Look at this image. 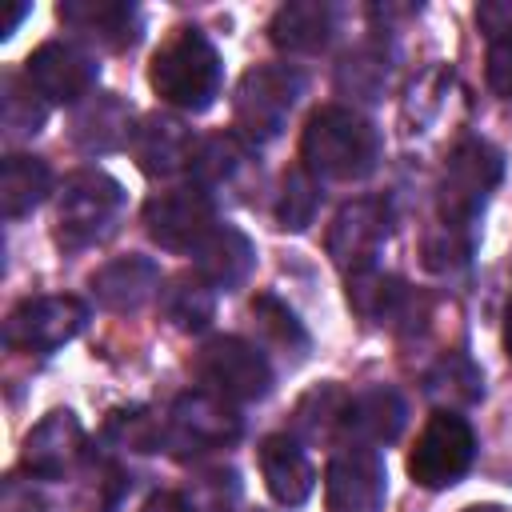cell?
<instances>
[{
  "instance_id": "11",
  "label": "cell",
  "mask_w": 512,
  "mask_h": 512,
  "mask_svg": "<svg viewBox=\"0 0 512 512\" xmlns=\"http://www.w3.org/2000/svg\"><path fill=\"white\" fill-rule=\"evenodd\" d=\"M388 236H392V204L380 196H360L336 212L328 228V256L336 268L352 276L376 268V256L388 244Z\"/></svg>"
},
{
  "instance_id": "33",
  "label": "cell",
  "mask_w": 512,
  "mask_h": 512,
  "mask_svg": "<svg viewBox=\"0 0 512 512\" xmlns=\"http://www.w3.org/2000/svg\"><path fill=\"white\" fill-rule=\"evenodd\" d=\"M384 80H388V64H384V56L372 52V48L348 56L344 68H340V84L352 88V92H360L364 100H376V92L384 88Z\"/></svg>"
},
{
  "instance_id": "15",
  "label": "cell",
  "mask_w": 512,
  "mask_h": 512,
  "mask_svg": "<svg viewBox=\"0 0 512 512\" xmlns=\"http://www.w3.org/2000/svg\"><path fill=\"white\" fill-rule=\"evenodd\" d=\"M84 428L76 420V412L56 408L48 412L24 440V468L40 480H60L68 476L80 460H84Z\"/></svg>"
},
{
  "instance_id": "3",
  "label": "cell",
  "mask_w": 512,
  "mask_h": 512,
  "mask_svg": "<svg viewBox=\"0 0 512 512\" xmlns=\"http://www.w3.org/2000/svg\"><path fill=\"white\" fill-rule=\"evenodd\" d=\"M304 92V76L288 64H256L240 76L232 96V124L236 136L252 144H268L284 132L296 100Z\"/></svg>"
},
{
  "instance_id": "37",
  "label": "cell",
  "mask_w": 512,
  "mask_h": 512,
  "mask_svg": "<svg viewBox=\"0 0 512 512\" xmlns=\"http://www.w3.org/2000/svg\"><path fill=\"white\" fill-rule=\"evenodd\" d=\"M24 12H28V4H12V8H8V20H4V28H0V36H12V28L20 24Z\"/></svg>"
},
{
  "instance_id": "18",
  "label": "cell",
  "mask_w": 512,
  "mask_h": 512,
  "mask_svg": "<svg viewBox=\"0 0 512 512\" xmlns=\"http://www.w3.org/2000/svg\"><path fill=\"white\" fill-rule=\"evenodd\" d=\"M404 420H408V408H404L400 392L376 384V388H364V392L348 396L344 436H352V444L380 448V444H392L404 432Z\"/></svg>"
},
{
  "instance_id": "32",
  "label": "cell",
  "mask_w": 512,
  "mask_h": 512,
  "mask_svg": "<svg viewBox=\"0 0 512 512\" xmlns=\"http://www.w3.org/2000/svg\"><path fill=\"white\" fill-rule=\"evenodd\" d=\"M428 392L448 400V404H472L480 400V372L464 360V356H448L432 376H428Z\"/></svg>"
},
{
  "instance_id": "12",
  "label": "cell",
  "mask_w": 512,
  "mask_h": 512,
  "mask_svg": "<svg viewBox=\"0 0 512 512\" xmlns=\"http://www.w3.org/2000/svg\"><path fill=\"white\" fill-rule=\"evenodd\" d=\"M328 512H380L388 500V472L376 448L344 444L324 472Z\"/></svg>"
},
{
  "instance_id": "22",
  "label": "cell",
  "mask_w": 512,
  "mask_h": 512,
  "mask_svg": "<svg viewBox=\"0 0 512 512\" xmlns=\"http://www.w3.org/2000/svg\"><path fill=\"white\" fill-rule=\"evenodd\" d=\"M128 108L120 96H88L72 116V140L84 152H112L128 144Z\"/></svg>"
},
{
  "instance_id": "10",
  "label": "cell",
  "mask_w": 512,
  "mask_h": 512,
  "mask_svg": "<svg viewBox=\"0 0 512 512\" xmlns=\"http://www.w3.org/2000/svg\"><path fill=\"white\" fill-rule=\"evenodd\" d=\"M88 324V304L76 296H36L8 312L4 344L16 352H56Z\"/></svg>"
},
{
  "instance_id": "16",
  "label": "cell",
  "mask_w": 512,
  "mask_h": 512,
  "mask_svg": "<svg viewBox=\"0 0 512 512\" xmlns=\"http://www.w3.org/2000/svg\"><path fill=\"white\" fill-rule=\"evenodd\" d=\"M56 16L100 48H128L140 36V8L128 0H64Z\"/></svg>"
},
{
  "instance_id": "8",
  "label": "cell",
  "mask_w": 512,
  "mask_h": 512,
  "mask_svg": "<svg viewBox=\"0 0 512 512\" xmlns=\"http://www.w3.org/2000/svg\"><path fill=\"white\" fill-rule=\"evenodd\" d=\"M196 376L208 392L224 396V400H264L272 388V364L268 356L240 340V336H212L200 352H196Z\"/></svg>"
},
{
  "instance_id": "20",
  "label": "cell",
  "mask_w": 512,
  "mask_h": 512,
  "mask_svg": "<svg viewBox=\"0 0 512 512\" xmlns=\"http://www.w3.org/2000/svg\"><path fill=\"white\" fill-rule=\"evenodd\" d=\"M256 268V248L252 240L232 228V224H216L208 232V240L196 248V272L216 288V292H232L240 288Z\"/></svg>"
},
{
  "instance_id": "26",
  "label": "cell",
  "mask_w": 512,
  "mask_h": 512,
  "mask_svg": "<svg viewBox=\"0 0 512 512\" xmlns=\"http://www.w3.org/2000/svg\"><path fill=\"white\" fill-rule=\"evenodd\" d=\"M348 304L356 316L384 324V320L400 316V308L408 304V288H404V280H396L380 268H364V272L348 276Z\"/></svg>"
},
{
  "instance_id": "36",
  "label": "cell",
  "mask_w": 512,
  "mask_h": 512,
  "mask_svg": "<svg viewBox=\"0 0 512 512\" xmlns=\"http://www.w3.org/2000/svg\"><path fill=\"white\" fill-rule=\"evenodd\" d=\"M140 512H192V508H188V500L180 492H152L140 504Z\"/></svg>"
},
{
  "instance_id": "39",
  "label": "cell",
  "mask_w": 512,
  "mask_h": 512,
  "mask_svg": "<svg viewBox=\"0 0 512 512\" xmlns=\"http://www.w3.org/2000/svg\"><path fill=\"white\" fill-rule=\"evenodd\" d=\"M464 512H508V508H500V504H472V508H464Z\"/></svg>"
},
{
  "instance_id": "31",
  "label": "cell",
  "mask_w": 512,
  "mask_h": 512,
  "mask_svg": "<svg viewBox=\"0 0 512 512\" xmlns=\"http://www.w3.org/2000/svg\"><path fill=\"white\" fill-rule=\"evenodd\" d=\"M108 436L120 448H136V452H156L164 448V420H152L144 408H120L108 420Z\"/></svg>"
},
{
  "instance_id": "34",
  "label": "cell",
  "mask_w": 512,
  "mask_h": 512,
  "mask_svg": "<svg viewBox=\"0 0 512 512\" xmlns=\"http://www.w3.org/2000/svg\"><path fill=\"white\" fill-rule=\"evenodd\" d=\"M484 76H488V88H492L500 100H512V24L488 36Z\"/></svg>"
},
{
  "instance_id": "1",
  "label": "cell",
  "mask_w": 512,
  "mask_h": 512,
  "mask_svg": "<svg viewBox=\"0 0 512 512\" xmlns=\"http://www.w3.org/2000/svg\"><path fill=\"white\" fill-rule=\"evenodd\" d=\"M380 160V132L352 108H316L300 136V164L316 180H364Z\"/></svg>"
},
{
  "instance_id": "19",
  "label": "cell",
  "mask_w": 512,
  "mask_h": 512,
  "mask_svg": "<svg viewBox=\"0 0 512 512\" xmlns=\"http://www.w3.org/2000/svg\"><path fill=\"white\" fill-rule=\"evenodd\" d=\"M92 296L108 312H136L160 296V268L148 256H120L92 272Z\"/></svg>"
},
{
  "instance_id": "17",
  "label": "cell",
  "mask_w": 512,
  "mask_h": 512,
  "mask_svg": "<svg viewBox=\"0 0 512 512\" xmlns=\"http://www.w3.org/2000/svg\"><path fill=\"white\" fill-rule=\"evenodd\" d=\"M260 472H264V484H268L272 500L284 504V508L304 504L316 488L312 460H308L304 444L288 432H272V436L260 440Z\"/></svg>"
},
{
  "instance_id": "29",
  "label": "cell",
  "mask_w": 512,
  "mask_h": 512,
  "mask_svg": "<svg viewBox=\"0 0 512 512\" xmlns=\"http://www.w3.org/2000/svg\"><path fill=\"white\" fill-rule=\"evenodd\" d=\"M252 316H256V328L264 332V340L276 344L284 356H288V352H292V356H304V352H308V332H304V324H300L296 312H292L284 300H276L272 292H260V296L252 300Z\"/></svg>"
},
{
  "instance_id": "23",
  "label": "cell",
  "mask_w": 512,
  "mask_h": 512,
  "mask_svg": "<svg viewBox=\"0 0 512 512\" xmlns=\"http://www.w3.org/2000/svg\"><path fill=\"white\" fill-rule=\"evenodd\" d=\"M52 192V172L40 156H24L12 152L0 164V208L8 220L28 216L36 204H44V196Z\"/></svg>"
},
{
  "instance_id": "30",
  "label": "cell",
  "mask_w": 512,
  "mask_h": 512,
  "mask_svg": "<svg viewBox=\"0 0 512 512\" xmlns=\"http://www.w3.org/2000/svg\"><path fill=\"white\" fill-rule=\"evenodd\" d=\"M316 208H320V180L300 164L284 176V188L276 200V220L284 232H304L312 224Z\"/></svg>"
},
{
  "instance_id": "28",
  "label": "cell",
  "mask_w": 512,
  "mask_h": 512,
  "mask_svg": "<svg viewBox=\"0 0 512 512\" xmlns=\"http://www.w3.org/2000/svg\"><path fill=\"white\" fill-rule=\"evenodd\" d=\"M0 120H4V128H8V136H36L40 128H44V116H48V100L28 84L24 88V80L16 76V72H4V84H0Z\"/></svg>"
},
{
  "instance_id": "2",
  "label": "cell",
  "mask_w": 512,
  "mask_h": 512,
  "mask_svg": "<svg viewBox=\"0 0 512 512\" xmlns=\"http://www.w3.org/2000/svg\"><path fill=\"white\" fill-rule=\"evenodd\" d=\"M148 80L156 96L184 112H204L220 92V52L200 28H180L152 56Z\"/></svg>"
},
{
  "instance_id": "40",
  "label": "cell",
  "mask_w": 512,
  "mask_h": 512,
  "mask_svg": "<svg viewBox=\"0 0 512 512\" xmlns=\"http://www.w3.org/2000/svg\"><path fill=\"white\" fill-rule=\"evenodd\" d=\"M256 512H268V508H256Z\"/></svg>"
},
{
  "instance_id": "13",
  "label": "cell",
  "mask_w": 512,
  "mask_h": 512,
  "mask_svg": "<svg viewBox=\"0 0 512 512\" xmlns=\"http://www.w3.org/2000/svg\"><path fill=\"white\" fill-rule=\"evenodd\" d=\"M24 80L48 100V104H80L92 96L96 80H100V64L96 56H88L76 44L64 40H48L36 52H28L24 60Z\"/></svg>"
},
{
  "instance_id": "14",
  "label": "cell",
  "mask_w": 512,
  "mask_h": 512,
  "mask_svg": "<svg viewBox=\"0 0 512 512\" xmlns=\"http://www.w3.org/2000/svg\"><path fill=\"white\" fill-rule=\"evenodd\" d=\"M128 148H132V160L144 176H172L180 168H192V156H196L200 144H196L192 128L180 116L148 112L132 128Z\"/></svg>"
},
{
  "instance_id": "25",
  "label": "cell",
  "mask_w": 512,
  "mask_h": 512,
  "mask_svg": "<svg viewBox=\"0 0 512 512\" xmlns=\"http://www.w3.org/2000/svg\"><path fill=\"white\" fill-rule=\"evenodd\" d=\"M344 408H348V392L340 384H320L304 392L292 412V436L300 444H328L332 436L344 432Z\"/></svg>"
},
{
  "instance_id": "6",
  "label": "cell",
  "mask_w": 512,
  "mask_h": 512,
  "mask_svg": "<svg viewBox=\"0 0 512 512\" xmlns=\"http://www.w3.org/2000/svg\"><path fill=\"white\" fill-rule=\"evenodd\" d=\"M500 172H504V160L492 144H484V140L456 144V152L448 156L444 176H440V220H444V228H456V232L472 228L476 216L484 212L488 192L500 184Z\"/></svg>"
},
{
  "instance_id": "4",
  "label": "cell",
  "mask_w": 512,
  "mask_h": 512,
  "mask_svg": "<svg viewBox=\"0 0 512 512\" xmlns=\"http://www.w3.org/2000/svg\"><path fill=\"white\" fill-rule=\"evenodd\" d=\"M124 204V188L120 180H112L100 168H84L72 172L60 188V204H56V240L64 248H92L100 244L120 216Z\"/></svg>"
},
{
  "instance_id": "9",
  "label": "cell",
  "mask_w": 512,
  "mask_h": 512,
  "mask_svg": "<svg viewBox=\"0 0 512 512\" xmlns=\"http://www.w3.org/2000/svg\"><path fill=\"white\" fill-rule=\"evenodd\" d=\"M212 228H216V204L212 192H204L200 184L156 192L144 204V232L168 252H196Z\"/></svg>"
},
{
  "instance_id": "35",
  "label": "cell",
  "mask_w": 512,
  "mask_h": 512,
  "mask_svg": "<svg viewBox=\"0 0 512 512\" xmlns=\"http://www.w3.org/2000/svg\"><path fill=\"white\" fill-rule=\"evenodd\" d=\"M208 496V504L200 512H228V504L240 496V484H236V472H208L196 480V488L184 496L188 504H200Z\"/></svg>"
},
{
  "instance_id": "27",
  "label": "cell",
  "mask_w": 512,
  "mask_h": 512,
  "mask_svg": "<svg viewBox=\"0 0 512 512\" xmlns=\"http://www.w3.org/2000/svg\"><path fill=\"white\" fill-rule=\"evenodd\" d=\"M244 164H248V144L236 132H216V136L200 140V148L192 156V180L204 192H212V188L232 184Z\"/></svg>"
},
{
  "instance_id": "21",
  "label": "cell",
  "mask_w": 512,
  "mask_h": 512,
  "mask_svg": "<svg viewBox=\"0 0 512 512\" xmlns=\"http://www.w3.org/2000/svg\"><path fill=\"white\" fill-rule=\"evenodd\" d=\"M268 36L284 52H320L336 36V8L324 4V0L280 4L272 24H268Z\"/></svg>"
},
{
  "instance_id": "24",
  "label": "cell",
  "mask_w": 512,
  "mask_h": 512,
  "mask_svg": "<svg viewBox=\"0 0 512 512\" xmlns=\"http://www.w3.org/2000/svg\"><path fill=\"white\" fill-rule=\"evenodd\" d=\"M160 312L168 316L172 328H180V332H200V328H208V320L216 316V288H212L200 272L172 276V280L160 288Z\"/></svg>"
},
{
  "instance_id": "5",
  "label": "cell",
  "mask_w": 512,
  "mask_h": 512,
  "mask_svg": "<svg viewBox=\"0 0 512 512\" xmlns=\"http://www.w3.org/2000/svg\"><path fill=\"white\" fill-rule=\"evenodd\" d=\"M244 432L232 400L196 388V392H180L164 416V452H172L176 460H196L204 452L228 448L236 444Z\"/></svg>"
},
{
  "instance_id": "7",
  "label": "cell",
  "mask_w": 512,
  "mask_h": 512,
  "mask_svg": "<svg viewBox=\"0 0 512 512\" xmlns=\"http://www.w3.org/2000/svg\"><path fill=\"white\" fill-rule=\"evenodd\" d=\"M476 460V432L464 416L452 408H440L428 416V424L416 436V448L408 452V472L420 488H448L456 484Z\"/></svg>"
},
{
  "instance_id": "38",
  "label": "cell",
  "mask_w": 512,
  "mask_h": 512,
  "mask_svg": "<svg viewBox=\"0 0 512 512\" xmlns=\"http://www.w3.org/2000/svg\"><path fill=\"white\" fill-rule=\"evenodd\" d=\"M504 348H508V360H512V304H508V320H504Z\"/></svg>"
}]
</instances>
